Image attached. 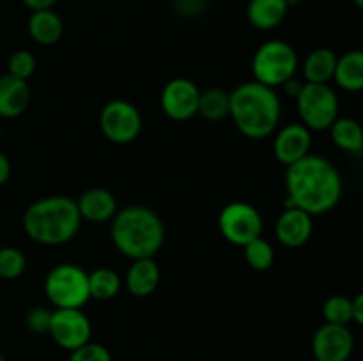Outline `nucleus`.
<instances>
[{"mask_svg": "<svg viewBox=\"0 0 363 361\" xmlns=\"http://www.w3.org/2000/svg\"><path fill=\"white\" fill-rule=\"evenodd\" d=\"M45 294L55 308H82L91 299L89 273L71 262L57 264L46 275Z\"/></svg>", "mask_w": 363, "mask_h": 361, "instance_id": "423d86ee", "label": "nucleus"}, {"mask_svg": "<svg viewBox=\"0 0 363 361\" xmlns=\"http://www.w3.org/2000/svg\"><path fill=\"white\" fill-rule=\"evenodd\" d=\"M35 66H38V60H35L34 53L28 52V50H18L9 57V62H7L9 71L7 73L27 81L34 74Z\"/></svg>", "mask_w": 363, "mask_h": 361, "instance_id": "cd10ccee", "label": "nucleus"}, {"mask_svg": "<svg viewBox=\"0 0 363 361\" xmlns=\"http://www.w3.org/2000/svg\"><path fill=\"white\" fill-rule=\"evenodd\" d=\"M53 310L46 306H32L25 314V326L32 333H48L50 322H52Z\"/></svg>", "mask_w": 363, "mask_h": 361, "instance_id": "c756f323", "label": "nucleus"}, {"mask_svg": "<svg viewBox=\"0 0 363 361\" xmlns=\"http://www.w3.org/2000/svg\"><path fill=\"white\" fill-rule=\"evenodd\" d=\"M30 103V87L25 80L6 73L0 76V117L14 119L25 113Z\"/></svg>", "mask_w": 363, "mask_h": 361, "instance_id": "dca6fc26", "label": "nucleus"}, {"mask_svg": "<svg viewBox=\"0 0 363 361\" xmlns=\"http://www.w3.org/2000/svg\"><path fill=\"white\" fill-rule=\"evenodd\" d=\"M234 126L250 140H262L279 130L282 103L275 88L250 80L230 92V113Z\"/></svg>", "mask_w": 363, "mask_h": 361, "instance_id": "f03ea898", "label": "nucleus"}, {"mask_svg": "<svg viewBox=\"0 0 363 361\" xmlns=\"http://www.w3.org/2000/svg\"><path fill=\"white\" fill-rule=\"evenodd\" d=\"M337 59V53L330 48L312 50L301 66L307 84H330L335 74Z\"/></svg>", "mask_w": 363, "mask_h": 361, "instance_id": "412c9836", "label": "nucleus"}, {"mask_svg": "<svg viewBox=\"0 0 363 361\" xmlns=\"http://www.w3.org/2000/svg\"><path fill=\"white\" fill-rule=\"evenodd\" d=\"M201 88L188 78H174L167 81L160 96L163 113L172 120H188L197 115Z\"/></svg>", "mask_w": 363, "mask_h": 361, "instance_id": "9b49d317", "label": "nucleus"}, {"mask_svg": "<svg viewBox=\"0 0 363 361\" xmlns=\"http://www.w3.org/2000/svg\"><path fill=\"white\" fill-rule=\"evenodd\" d=\"M28 9L32 11H39V9H53L59 0H21Z\"/></svg>", "mask_w": 363, "mask_h": 361, "instance_id": "473e14b6", "label": "nucleus"}, {"mask_svg": "<svg viewBox=\"0 0 363 361\" xmlns=\"http://www.w3.org/2000/svg\"><path fill=\"white\" fill-rule=\"evenodd\" d=\"M162 271L156 264L155 257L151 258H137L131 262L130 269L126 273V289L135 297H149L158 289Z\"/></svg>", "mask_w": 363, "mask_h": 361, "instance_id": "f3484780", "label": "nucleus"}, {"mask_svg": "<svg viewBox=\"0 0 363 361\" xmlns=\"http://www.w3.org/2000/svg\"><path fill=\"white\" fill-rule=\"evenodd\" d=\"M286 193V207L303 209L311 216L326 214L342 198V176L330 159L308 154L287 166Z\"/></svg>", "mask_w": 363, "mask_h": 361, "instance_id": "f257e3e1", "label": "nucleus"}, {"mask_svg": "<svg viewBox=\"0 0 363 361\" xmlns=\"http://www.w3.org/2000/svg\"><path fill=\"white\" fill-rule=\"evenodd\" d=\"M333 81L346 92L363 91V50H351L337 59Z\"/></svg>", "mask_w": 363, "mask_h": 361, "instance_id": "aec40b11", "label": "nucleus"}, {"mask_svg": "<svg viewBox=\"0 0 363 361\" xmlns=\"http://www.w3.org/2000/svg\"><path fill=\"white\" fill-rule=\"evenodd\" d=\"M353 4L358 7V9L363 11V0H353Z\"/></svg>", "mask_w": 363, "mask_h": 361, "instance_id": "c9c22d12", "label": "nucleus"}, {"mask_svg": "<svg viewBox=\"0 0 363 361\" xmlns=\"http://www.w3.org/2000/svg\"><path fill=\"white\" fill-rule=\"evenodd\" d=\"M121 287H123V280L113 269L98 268L89 273V290H91V297L94 299H113L121 292Z\"/></svg>", "mask_w": 363, "mask_h": 361, "instance_id": "b1692460", "label": "nucleus"}, {"mask_svg": "<svg viewBox=\"0 0 363 361\" xmlns=\"http://www.w3.org/2000/svg\"><path fill=\"white\" fill-rule=\"evenodd\" d=\"M298 113L311 131L330 130L339 117V98L328 84H307L296 96Z\"/></svg>", "mask_w": 363, "mask_h": 361, "instance_id": "0eeeda50", "label": "nucleus"}, {"mask_svg": "<svg viewBox=\"0 0 363 361\" xmlns=\"http://www.w3.org/2000/svg\"><path fill=\"white\" fill-rule=\"evenodd\" d=\"M245 260L255 271H268L269 268L275 262V251L269 241H266L264 237H257L252 243L245 244Z\"/></svg>", "mask_w": 363, "mask_h": 361, "instance_id": "a878e982", "label": "nucleus"}, {"mask_svg": "<svg viewBox=\"0 0 363 361\" xmlns=\"http://www.w3.org/2000/svg\"><path fill=\"white\" fill-rule=\"evenodd\" d=\"M11 177V161L4 152H0V186L6 184Z\"/></svg>", "mask_w": 363, "mask_h": 361, "instance_id": "f704fd0d", "label": "nucleus"}, {"mask_svg": "<svg viewBox=\"0 0 363 361\" xmlns=\"http://www.w3.org/2000/svg\"><path fill=\"white\" fill-rule=\"evenodd\" d=\"M353 322L363 328V290L357 297H353Z\"/></svg>", "mask_w": 363, "mask_h": 361, "instance_id": "2f4dec72", "label": "nucleus"}, {"mask_svg": "<svg viewBox=\"0 0 363 361\" xmlns=\"http://www.w3.org/2000/svg\"><path fill=\"white\" fill-rule=\"evenodd\" d=\"M218 229L223 239L236 246H245L262 236V216L247 202H230L220 211Z\"/></svg>", "mask_w": 363, "mask_h": 361, "instance_id": "6e6552de", "label": "nucleus"}, {"mask_svg": "<svg viewBox=\"0 0 363 361\" xmlns=\"http://www.w3.org/2000/svg\"><path fill=\"white\" fill-rule=\"evenodd\" d=\"M113 246L124 257L137 258L155 257L165 241V225L152 209L145 205H126L112 218Z\"/></svg>", "mask_w": 363, "mask_h": 361, "instance_id": "20e7f679", "label": "nucleus"}, {"mask_svg": "<svg viewBox=\"0 0 363 361\" xmlns=\"http://www.w3.org/2000/svg\"><path fill=\"white\" fill-rule=\"evenodd\" d=\"M287 2H289L291 6H293V4H298V2H301V0H287Z\"/></svg>", "mask_w": 363, "mask_h": 361, "instance_id": "e433bc0d", "label": "nucleus"}, {"mask_svg": "<svg viewBox=\"0 0 363 361\" xmlns=\"http://www.w3.org/2000/svg\"><path fill=\"white\" fill-rule=\"evenodd\" d=\"M199 115L206 120H222L230 113V92L211 87L201 91L199 98Z\"/></svg>", "mask_w": 363, "mask_h": 361, "instance_id": "5701e85b", "label": "nucleus"}, {"mask_svg": "<svg viewBox=\"0 0 363 361\" xmlns=\"http://www.w3.org/2000/svg\"><path fill=\"white\" fill-rule=\"evenodd\" d=\"M301 87H303V84H301L300 80H296V78H291V80H287L286 84L282 85L284 92H286V94L293 99H296V96L300 94Z\"/></svg>", "mask_w": 363, "mask_h": 361, "instance_id": "72a5a7b5", "label": "nucleus"}, {"mask_svg": "<svg viewBox=\"0 0 363 361\" xmlns=\"http://www.w3.org/2000/svg\"><path fill=\"white\" fill-rule=\"evenodd\" d=\"M330 137L339 149L346 152L363 151V126L351 117H337L330 126Z\"/></svg>", "mask_w": 363, "mask_h": 361, "instance_id": "4be33fe9", "label": "nucleus"}, {"mask_svg": "<svg viewBox=\"0 0 363 361\" xmlns=\"http://www.w3.org/2000/svg\"><path fill=\"white\" fill-rule=\"evenodd\" d=\"M48 335L66 350H74L91 342L92 326L82 308H55L52 314Z\"/></svg>", "mask_w": 363, "mask_h": 361, "instance_id": "9d476101", "label": "nucleus"}, {"mask_svg": "<svg viewBox=\"0 0 363 361\" xmlns=\"http://www.w3.org/2000/svg\"><path fill=\"white\" fill-rule=\"evenodd\" d=\"M69 361H112V354L103 343L87 342L71 350Z\"/></svg>", "mask_w": 363, "mask_h": 361, "instance_id": "c85d7f7f", "label": "nucleus"}, {"mask_svg": "<svg viewBox=\"0 0 363 361\" xmlns=\"http://www.w3.org/2000/svg\"><path fill=\"white\" fill-rule=\"evenodd\" d=\"M289 6L287 0H250L247 18L252 27L259 30H273L286 20Z\"/></svg>", "mask_w": 363, "mask_h": 361, "instance_id": "a211bd4d", "label": "nucleus"}, {"mask_svg": "<svg viewBox=\"0 0 363 361\" xmlns=\"http://www.w3.org/2000/svg\"><path fill=\"white\" fill-rule=\"evenodd\" d=\"M176 9L184 16H195L204 9V0H176Z\"/></svg>", "mask_w": 363, "mask_h": 361, "instance_id": "7c9ffc66", "label": "nucleus"}, {"mask_svg": "<svg viewBox=\"0 0 363 361\" xmlns=\"http://www.w3.org/2000/svg\"><path fill=\"white\" fill-rule=\"evenodd\" d=\"M142 113L133 103L113 99L103 106L99 113V127L106 140L126 145L138 138L142 131Z\"/></svg>", "mask_w": 363, "mask_h": 361, "instance_id": "1a4fd4ad", "label": "nucleus"}, {"mask_svg": "<svg viewBox=\"0 0 363 361\" xmlns=\"http://www.w3.org/2000/svg\"><path fill=\"white\" fill-rule=\"evenodd\" d=\"M28 34L38 45H55L64 34L62 18L53 9L32 11L30 18H28Z\"/></svg>", "mask_w": 363, "mask_h": 361, "instance_id": "6ab92c4d", "label": "nucleus"}, {"mask_svg": "<svg viewBox=\"0 0 363 361\" xmlns=\"http://www.w3.org/2000/svg\"><path fill=\"white\" fill-rule=\"evenodd\" d=\"M82 225L77 200L66 195H48L32 202L23 212V230L34 243L60 246L74 239Z\"/></svg>", "mask_w": 363, "mask_h": 361, "instance_id": "7ed1b4c3", "label": "nucleus"}, {"mask_svg": "<svg viewBox=\"0 0 363 361\" xmlns=\"http://www.w3.org/2000/svg\"><path fill=\"white\" fill-rule=\"evenodd\" d=\"M27 268V257L20 248H0V278L14 280L23 275Z\"/></svg>", "mask_w": 363, "mask_h": 361, "instance_id": "bb28decb", "label": "nucleus"}, {"mask_svg": "<svg viewBox=\"0 0 363 361\" xmlns=\"http://www.w3.org/2000/svg\"><path fill=\"white\" fill-rule=\"evenodd\" d=\"M0 361H6V357H4L2 354H0Z\"/></svg>", "mask_w": 363, "mask_h": 361, "instance_id": "4c0bfd02", "label": "nucleus"}, {"mask_svg": "<svg viewBox=\"0 0 363 361\" xmlns=\"http://www.w3.org/2000/svg\"><path fill=\"white\" fill-rule=\"evenodd\" d=\"M353 349L354 336L347 326L325 322L312 338V354L315 361H347Z\"/></svg>", "mask_w": 363, "mask_h": 361, "instance_id": "f8f14e48", "label": "nucleus"}, {"mask_svg": "<svg viewBox=\"0 0 363 361\" xmlns=\"http://www.w3.org/2000/svg\"><path fill=\"white\" fill-rule=\"evenodd\" d=\"M323 317L328 324L350 326L353 322V299L344 294L330 296L323 304Z\"/></svg>", "mask_w": 363, "mask_h": 361, "instance_id": "393cba45", "label": "nucleus"}, {"mask_svg": "<svg viewBox=\"0 0 363 361\" xmlns=\"http://www.w3.org/2000/svg\"><path fill=\"white\" fill-rule=\"evenodd\" d=\"M77 207L82 219L91 223L112 222V218L119 211L113 193L105 190V188H91V190H85L77 198Z\"/></svg>", "mask_w": 363, "mask_h": 361, "instance_id": "2eb2a0df", "label": "nucleus"}, {"mask_svg": "<svg viewBox=\"0 0 363 361\" xmlns=\"http://www.w3.org/2000/svg\"><path fill=\"white\" fill-rule=\"evenodd\" d=\"M0 131H2V127H0Z\"/></svg>", "mask_w": 363, "mask_h": 361, "instance_id": "58836bf2", "label": "nucleus"}, {"mask_svg": "<svg viewBox=\"0 0 363 361\" xmlns=\"http://www.w3.org/2000/svg\"><path fill=\"white\" fill-rule=\"evenodd\" d=\"M314 216L303 209L286 207L275 223V237L286 248H300L311 241L314 232Z\"/></svg>", "mask_w": 363, "mask_h": 361, "instance_id": "4468645a", "label": "nucleus"}, {"mask_svg": "<svg viewBox=\"0 0 363 361\" xmlns=\"http://www.w3.org/2000/svg\"><path fill=\"white\" fill-rule=\"evenodd\" d=\"M300 59L293 46L282 39H269L262 42L252 59L254 80L266 87H282L287 80L294 78Z\"/></svg>", "mask_w": 363, "mask_h": 361, "instance_id": "39448f33", "label": "nucleus"}, {"mask_svg": "<svg viewBox=\"0 0 363 361\" xmlns=\"http://www.w3.org/2000/svg\"><path fill=\"white\" fill-rule=\"evenodd\" d=\"M312 131L301 122H291L277 130L273 154L282 165L289 166L311 154Z\"/></svg>", "mask_w": 363, "mask_h": 361, "instance_id": "ddd939ff", "label": "nucleus"}]
</instances>
